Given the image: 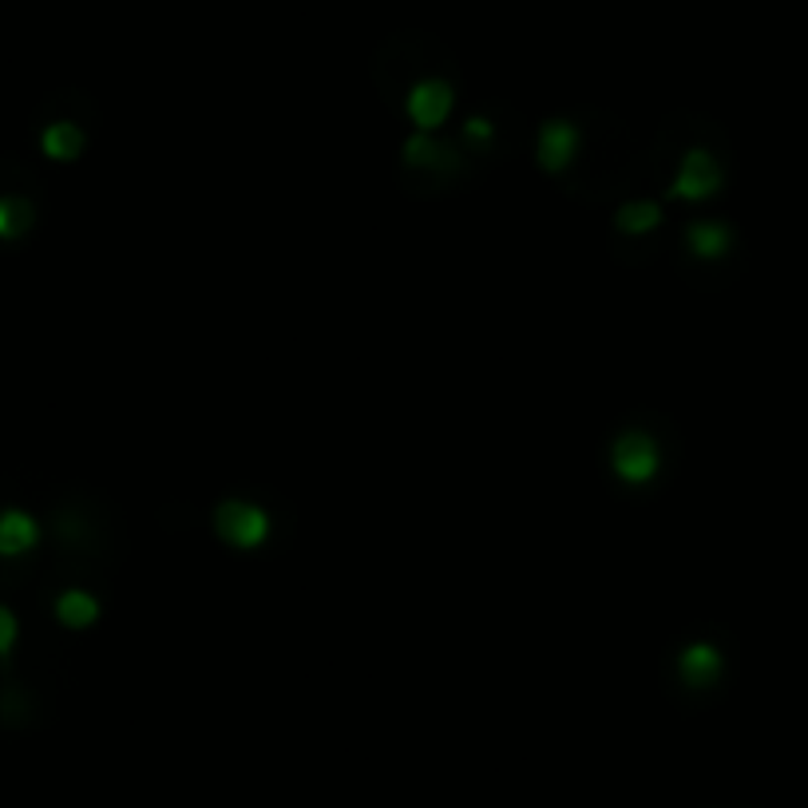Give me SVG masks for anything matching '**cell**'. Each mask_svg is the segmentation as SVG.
Segmentation results:
<instances>
[{
    "instance_id": "obj_8",
    "label": "cell",
    "mask_w": 808,
    "mask_h": 808,
    "mask_svg": "<svg viewBox=\"0 0 808 808\" xmlns=\"http://www.w3.org/2000/svg\"><path fill=\"white\" fill-rule=\"evenodd\" d=\"M56 618H60V627H68V630H88V627H96V618H100V599H96L91 590L72 587L56 599Z\"/></svg>"
},
{
    "instance_id": "obj_7",
    "label": "cell",
    "mask_w": 808,
    "mask_h": 808,
    "mask_svg": "<svg viewBox=\"0 0 808 808\" xmlns=\"http://www.w3.org/2000/svg\"><path fill=\"white\" fill-rule=\"evenodd\" d=\"M678 670H681V681H686V686L706 690V686H714V681L721 678V655L709 642H694L681 650Z\"/></svg>"
},
{
    "instance_id": "obj_6",
    "label": "cell",
    "mask_w": 808,
    "mask_h": 808,
    "mask_svg": "<svg viewBox=\"0 0 808 808\" xmlns=\"http://www.w3.org/2000/svg\"><path fill=\"white\" fill-rule=\"evenodd\" d=\"M40 543V527L28 511H0V559H17Z\"/></svg>"
},
{
    "instance_id": "obj_13",
    "label": "cell",
    "mask_w": 808,
    "mask_h": 808,
    "mask_svg": "<svg viewBox=\"0 0 808 808\" xmlns=\"http://www.w3.org/2000/svg\"><path fill=\"white\" fill-rule=\"evenodd\" d=\"M32 227V207L24 199H0V238H17Z\"/></svg>"
},
{
    "instance_id": "obj_3",
    "label": "cell",
    "mask_w": 808,
    "mask_h": 808,
    "mask_svg": "<svg viewBox=\"0 0 808 808\" xmlns=\"http://www.w3.org/2000/svg\"><path fill=\"white\" fill-rule=\"evenodd\" d=\"M721 187V167L718 159L706 151V147H694V151L681 154L678 171L670 179V194L686 202H701Z\"/></svg>"
},
{
    "instance_id": "obj_4",
    "label": "cell",
    "mask_w": 808,
    "mask_h": 808,
    "mask_svg": "<svg viewBox=\"0 0 808 808\" xmlns=\"http://www.w3.org/2000/svg\"><path fill=\"white\" fill-rule=\"evenodd\" d=\"M452 108H456V96L445 80H420L405 96V111L417 123V131H437L452 116Z\"/></svg>"
},
{
    "instance_id": "obj_1",
    "label": "cell",
    "mask_w": 808,
    "mask_h": 808,
    "mask_svg": "<svg viewBox=\"0 0 808 808\" xmlns=\"http://www.w3.org/2000/svg\"><path fill=\"white\" fill-rule=\"evenodd\" d=\"M610 468H615V476L622 483L642 488V483L655 480L658 468H662V448H658V440L650 437V432H642V428H627V432L615 437V445H610Z\"/></svg>"
},
{
    "instance_id": "obj_10",
    "label": "cell",
    "mask_w": 808,
    "mask_h": 808,
    "mask_svg": "<svg viewBox=\"0 0 808 808\" xmlns=\"http://www.w3.org/2000/svg\"><path fill=\"white\" fill-rule=\"evenodd\" d=\"M445 151H448V147L440 143L432 131H417V136L405 143V163H409V167H440Z\"/></svg>"
},
{
    "instance_id": "obj_9",
    "label": "cell",
    "mask_w": 808,
    "mask_h": 808,
    "mask_svg": "<svg viewBox=\"0 0 808 808\" xmlns=\"http://www.w3.org/2000/svg\"><path fill=\"white\" fill-rule=\"evenodd\" d=\"M686 242H690V250L698 258H721L729 250V230L721 227V222H694L690 230H686Z\"/></svg>"
},
{
    "instance_id": "obj_5",
    "label": "cell",
    "mask_w": 808,
    "mask_h": 808,
    "mask_svg": "<svg viewBox=\"0 0 808 808\" xmlns=\"http://www.w3.org/2000/svg\"><path fill=\"white\" fill-rule=\"evenodd\" d=\"M579 154V131L571 119H547L536 139V159L547 174H563Z\"/></svg>"
},
{
    "instance_id": "obj_2",
    "label": "cell",
    "mask_w": 808,
    "mask_h": 808,
    "mask_svg": "<svg viewBox=\"0 0 808 808\" xmlns=\"http://www.w3.org/2000/svg\"><path fill=\"white\" fill-rule=\"evenodd\" d=\"M215 536L238 551H255L270 536V516L250 500H222L215 508Z\"/></svg>"
},
{
    "instance_id": "obj_11",
    "label": "cell",
    "mask_w": 808,
    "mask_h": 808,
    "mask_svg": "<svg viewBox=\"0 0 808 808\" xmlns=\"http://www.w3.org/2000/svg\"><path fill=\"white\" fill-rule=\"evenodd\" d=\"M44 151L52 159H76L83 151V131L72 128V123H56V128L44 131Z\"/></svg>"
},
{
    "instance_id": "obj_14",
    "label": "cell",
    "mask_w": 808,
    "mask_h": 808,
    "mask_svg": "<svg viewBox=\"0 0 808 808\" xmlns=\"http://www.w3.org/2000/svg\"><path fill=\"white\" fill-rule=\"evenodd\" d=\"M12 646H17V618L0 607V655H12Z\"/></svg>"
},
{
    "instance_id": "obj_12",
    "label": "cell",
    "mask_w": 808,
    "mask_h": 808,
    "mask_svg": "<svg viewBox=\"0 0 808 808\" xmlns=\"http://www.w3.org/2000/svg\"><path fill=\"white\" fill-rule=\"evenodd\" d=\"M658 222H662V210L655 202H627V207L618 210V230H627V235H646Z\"/></svg>"
}]
</instances>
